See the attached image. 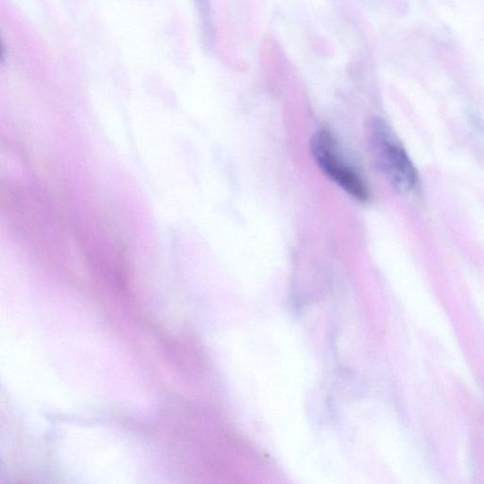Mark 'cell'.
<instances>
[{"label": "cell", "mask_w": 484, "mask_h": 484, "mask_svg": "<svg viewBox=\"0 0 484 484\" xmlns=\"http://www.w3.org/2000/svg\"><path fill=\"white\" fill-rule=\"evenodd\" d=\"M370 143L375 165L388 182L400 192H410L417 185V171L402 143L382 118L373 120Z\"/></svg>", "instance_id": "6da1fadb"}, {"label": "cell", "mask_w": 484, "mask_h": 484, "mask_svg": "<svg viewBox=\"0 0 484 484\" xmlns=\"http://www.w3.org/2000/svg\"><path fill=\"white\" fill-rule=\"evenodd\" d=\"M310 148L318 166L327 178L355 200H367L369 190L366 184L342 156L331 133L325 130L316 132L312 136Z\"/></svg>", "instance_id": "7a4b0ae2"}]
</instances>
